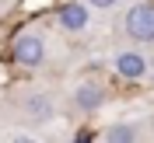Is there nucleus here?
<instances>
[{"label":"nucleus","instance_id":"obj_1","mask_svg":"<svg viewBox=\"0 0 154 143\" xmlns=\"http://www.w3.org/2000/svg\"><path fill=\"white\" fill-rule=\"evenodd\" d=\"M126 35L133 42H154V7L151 4H137L126 10Z\"/></svg>","mask_w":154,"mask_h":143},{"label":"nucleus","instance_id":"obj_2","mask_svg":"<svg viewBox=\"0 0 154 143\" xmlns=\"http://www.w3.org/2000/svg\"><path fill=\"white\" fill-rule=\"evenodd\" d=\"M14 59H18L21 67H38L42 59H46V42L42 35H18L14 38Z\"/></svg>","mask_w":154,"mask_h":143},{"label":"nucleus","instance_id":"obj_3","mask_svg":"<svg viewBox=\"0 0 154 143\" xmlns=\"http://www.w3.org/2000/svg\"><path fill=\"white\" fill-rule=\"evenodd\" d=\"M116 73L126 77V80H140L147 73V59L140 52H119L116 56Z\"/></svg>","mask_w":154,"mask_h":143},{"label":"nucleus","instance_id":"obj_4","mask_svg":"<svg viewBox=\"0 0 154 143\" xmlns=\"http://www.w3.org/2000/svg\"><path fill=\"white\" fill-rule=\"evenodd\" d=\"M88 21H91V14H88L84 4H67V7H60V25L67 31H84Z\"/></svg>","mask_w":154,"mask_h":143},{"label":"nucleus","instance_id":"obj_5","mask_svg":"<svg viewBox=\"0 0 154 143\" xmlns=\"http://www.w3.org/2000/svg\"><path fill=\"white\" fill-rule=\"evenodd\" d=\"M102 98H105V91H102L98 84H81L74 91V101H77L81 112H95V108L102 105Z\"/></svg>","mask_w":154,"mask_h":143},{"label":"nucleus","instance_id":"obj_6","mask_svg":"<svg viewBox=\"0 0 154 143\" xmlns=\"http://www.w3.org/2000/svg\"><path fill=\"white\" fill-rule=\"evenodd\" d=\"M105 143H137V129L130 122H116L105 129Z\"/></svg>","mask_w":154,"mask_h":143},{"label":"nucleus","instance_id":"obj_7","mask_svg":"<svg viewBox=\"0 0 154 143\" xmlns=\"http://www.w3.org/2000/svg\"><path fill=\"white\" fill-rule=\"evenodd\" d=\"M25 112L35 115V119H49V115H53V105H49V98H46V94H35V98H28Z\"/></svg>","mask_w":154,"mask_h":143},{"label":"nucleus","instance_id":"obj_8","mask_svg":"<svg viewBox=\"0 0 154 143\" xmlns=\"http://www.w3.org/2000/svg\"><path fill=\"white\" fill-rule=\"evenodd\" d=\"M88 4H91V7H102V10H109L116 4V0H88Z\"/></svg>","mask_w":154,"mask_h":143},{"label":"nucleus","instance_id":"obj_9","mask_svg":"<svg viewBox=\"0 0 154 143\" xmlns=\"http://www.w3.org/2000/svg\"><path fill=\"white\" fill-rule=\"evenodd\" d=\"M11 143H38V140H32V136H14Z\"/></svg>","mask_w":154,"mask_h":143}]
</instances>
